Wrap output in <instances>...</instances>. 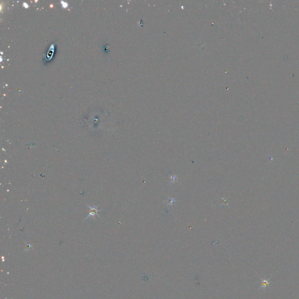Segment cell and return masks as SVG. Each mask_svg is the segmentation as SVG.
Returning <instances> with one entry per match:
<instances>
[{
	"label": "cell",
	"mask_w": 299,
	"mask_h": 299,
	"mask_svg": "<svg viewBox=\"0 0 299 299\" xmlns=\"http://www.w3.org/2000/svg\"><path fill=\"white\" fill-rule=\"evenodd\" d=\"M88 207H90V214L88 215V217L89 216H94L95 214H97V215H98V212L99 211V210L97 209V207H96V206H95V207H91L90 206H88ZM88 217H87V218H88Z\"/></svg>",
	"instance_id": "cell-1"
},
{
	"label": "cell",
	"mask_w": 299,
	"mask_h": 299,
	"mask_svg": "<svg viewBox=\"0 0 299 299\" xmlns=\"http://www.w3.org/2000/svg\"><path fill=\"white\" fill-rule=\"evenodd\" d=\"M268 286H269V279H262V285L261 288H266Z\"/></svg>",
	"instance_id": "cell-2"
}]
</instances>
